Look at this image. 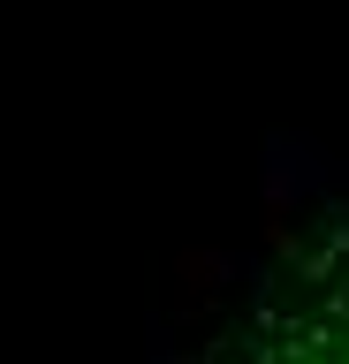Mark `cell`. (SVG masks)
<instances>
[{
    "mask_svg": "<svg viewBox=\"0 0 349 364\" xmlns=\"http://www.w3.org/2000/svg\"><path fill=\"white\" fill-rule=\"evenodd\" d=\"M160 364H349V220L266 266Z\"/></svg>",
    "mask_w": 349,
    "mask_h": 364,
    "instance_id": "1",
    "label": "cell"
}]
</instances>
